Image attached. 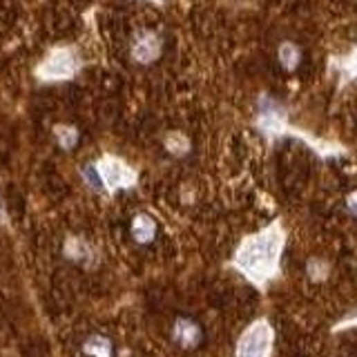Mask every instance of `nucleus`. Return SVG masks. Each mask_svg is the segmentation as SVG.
<instances>
[{"label":"nucleus","instance_id":"nucleus-1","mask_svg":"<svg viewBox=\"0 0 357 357\" xmlns=\"http://www.w3.org/2000/svg\"><path fill=\"white\" fill-rule=\"evenodd\" d=\"M170 337L181 351H194L203 344V329L199 322L192 320V317L181 315L172 322Z\"/></svg>","mask_w":357,"mask_h":357},{"label":"nucleus","instance_id":"nucleus-2","mask_svg":"<svg viewBox=\"0 0 357 357\" xmlns=\"http://www.w3.org/2000/svg\"><path fill=\"white\" fill-rule=\"evenodd\" d=\"M275 255H277L275 237H262V239H255L241 253V264L246 268H250V271H255V268H266L273 264Z\"/></svg>","mask_w":357,"mask_h":357},{"label":"nucleus","instance_id":"nucleus-3","mask_svg":"<svg viewBox=\"0 0 357 357\" xmlns=\"http://www.w3.org/2000/svg\"><path fill=\"white\" fill-rule=\"evenodd\" d=\"M271 346V331L266 324H257L244 335L239 344V357H264Z\"/></svg>","mask_w":357,"mask_h":357},{"label":"nucleus","instance_id":"nucleus-4","mask_svg":"<svg viewBox=\"0 0 357 357\" xmlns=\"http://www.w3.org/2000/svg\"><path fill=\"white\" fill-rule=\"evenodd\" d=\"M130 235H132V239L136 244H141V246H147V244H152L154 241V237H156V223L150 214H136L132 223H130Z\"/></svg>","mask_w":357,"mask_h":357},{"label":"nucleus","instance_id":"nucleus-5","mask_svg":"<svg viewBox=\"0 0 357 357\" xmlns=\"http://www.w3.org/2000/svg\"><path fill=\"white\" fill-rule=\"evenodd\" d=\"M83 351H85L87 357H112L114 346H112L110 340H107V337L94 335V337H89V340L85 342Z\"/></svg>","mask_w":357,"mask_h":357},{"label":"nucleus","instance_id":"nucleus-6","mask_svg":"<svg viewBox=\"0 0 357 357\" xmlns=\"http://www.w3.org/2000/svg\"><path fill=\"white\" fill-rule=\"evenodd\" d=\"M280 56H282L284 65H289V67H293V65L297 63V52H295V49H293L291 45H284L282 52H280Z\"/></svg>","mask_w":357,"mask_h":357},{"label":"nucleus","instance_id":"nucleus-7","mask_svg":"<svg viewBox=\"0 0 357 357\" xmlns=\"http://www.w3.org/2000/svg\"><path fill=\"white\" fill-rule=\"evenodd\" d=\"M346 205H349V212H351L353 217H357V192H353V194L349 196V201H346Z\"/></svg>","mask_w":357,"mask_h":357}]
</instances>
